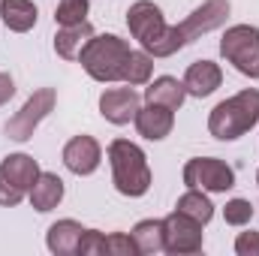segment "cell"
I'll use <instances>...</instances> for the list:
<instances>
[{"label":"cell","instance_id":"obj_7","mask_svg":"<svg viewBox=\"0 0 259 256\" xmlns=\"http://www.w3.org/2000/svg\"><path fill=\"white\" fill-rule=\"evenodd\" d=\"M181 178H184L187 187H199V190H208V193H226L235 187L232 166L217 160V157H193V160H187Z\"/></svg>","mask_w":259,"mask_h":256},{"label":"cell","instance_id":"obj_21","mask_svg":"<svg viewBox=\"0 0 259 256\" xmlns=\"http://www.w3.org/2000/svg\"><path fill=\"white\" fill-rule=\"evenodd\" d=\"M130 235L139 253H163V220H142L133 226Z\"/></svg>","mask_w":259,"mask_h":256},{"label":"cell","instance_id":"obj_2","mask_svg":"<svg viewBox=\"0 0 259 256\" xmlns=\"http://www.w3.org/2000/svg\"><path fill=\"white\" fill-rule=\"evenodd\" d=\"M259 121V91L256 88H244L235 97L217 103L208 115V133L220 142H235L244 133L256 127Z\"/></svg>","mask_w":259,"mask_h":256},{"label":"cell","instance_id":"obj_30","mask_svg":"<svg viewBox=\"0 0 259 256\" xmlns=\"http://www.w3.org/2000/svg\"><path fill=\"white\" fill-rule=\"evenodd\" d=\"M256 184H259V172H256Z\"/></svg>","mask_w":259,"mask_h":256},{"label":"cell","instance_id":"obj_3","mask_svg":"<svg viewBox=\"0 0 259 256\" xmlns=\"http://www.w3.org/2000/svg\"><path fill=\"white\" fill-rule=\"evenodd\" d=\"M109 163H112V184L121 196H145L151 190V169H148V157L145 151L130 142V139H115L106 151Z\"/></svg>","mask_w":259,"mask_h":256},{"label":"cell","instance_id":"obj_16","mask_svg":"<svg viewBox=\"0 0 259 256\" xmlns=\"http://www.w3.org/2000/svg\"><path fill=\"white\" fill-rule=\"evenodd\" d=\"M0 18L9 30L15 33H27L36 18H39V9L33 0H0Z\"/></svg>","mask_w":259,"mask_h":256},{"label":"cell","instance_id":"obj_20","mask_svg":"<svg viewBox=\"0 0 259 256\" xmlns=\"http://www.w3.org/2000/svg\"><path fill=\"white\" fill-rule=\"evenodd\" d=\"M175 211H181V214L193 217L196 223H202V226H205V223L214 217V205H211V199L199 190V187H187V193L178 199Z\"/></svg>","mask_w":259,"mask_h":256},{"label":"cell","instance_id":"obj_19","mask_svg":"<svg viewBox=\"0 0 259 256\" xmlns=\"http://www.w3.org/2000/svg\"><path fill=\"white\" fill-rule=\"evenodd\" d=\"M0 172H3L12 184H18L24 193H30V187H33L36 178H39V166H36V160L27 157V154H9V157H3Z\"/></svg>","mask_w":259,"mask_h":256},{"label":"cell","instance_id":"obj_23","mask_svg":"<svg viewBox=\"0 0 259 256\" xmlns=\"http://www.w3.org/2000/svg\"><path fill=\"white\" fill-rule=\"evenodd\" d=\"M88 9H91L88 0H61L58 9H55V24L58 27L81 24V21H88Z\"/></svg>","mask_w":259,"mask_h":256},{"label":"cell","instance_id":"obj_13","mask_svg":"<svg viewBox=\"0 0 259 256\" xmlns=\"http://www.w3.org/2000/svg\"><path fill=\"white\" fill-rule=\"evenodd\" d=\"M223 84V72L214 61H196L187 66L184 72V88H187V97H211L217 88Z\"/></svg>","mask_w":259,"mask_h":256},{"label":"cell","instance_id":"obj_25","mask_svg":"<svg viewBox=\"0 0 259 256\" xmlns=\"http://www.w3.org/2000/svg\"><path fill=\"white\" fill-rule=\"evenodd\" d=\"M106 256H139V247H136L133 235L112 232V235H106Z\"/></svg>","mask_w":259,"mask_h":256},{"label":"cell","instance_id":"obj_9","mask_svg":"<svg viewBox=\"0 0 259 256\" xmlns=\"http://www.w3.org/2000/svg\"><path fill=\"white\" fill-rule=\"evenodd\" d=\"M127 27H130V33H133V39H139L142 49H151V46L163 36V30H166L169 24H166L163 9H160L157 3H151V0H136L127 9Z\"/></svg>","mask_w":259,"mask_h":256},{"label":"cell","instance_id":"obj_12","mask_svg":"<svg viewBox=\"0 0 259 256\" xmlns=\"http://www.w3.org/2000/svg\"><path fill=\"white\" fill-rule=\"evenodd\" d=\"M133 124L139 130V136H145L151 142H160V139H166L172 133V127H175V109L160 106V103H148L145 109L136 112V121Z\"/></svg>","mask_w":259,"mask_h":256},{"label":"cell","instance_id":"obj_26","mask_svg":"<svg viewBox=\"0 0 259 256\" xmlns=\"http://www.w3.org/2000/svg\"><path fill=\"white\" fill-rule=\"evenodd\" d=\"M75 253L78 256H106V235L97 232V229H84Z\"/></svg>","mask_w":259,"mask_h":256},{"label":"cell","instance_id":"obj_17","mask_svg":"<svg viewBox=\"0 0 259 256\" xmlns=\"http://www.w3.org/2000/svg\"><path fill=\"white\" fill-rule=\"evenodd\" d=\"M81 235H84L81 223H75V220H58V223H52V226H49L46 244H49V250H52V253L69 256V253H75V250H78Z\"/></svg>","mask_w":259,"mask_h":256},{"label":"cell","instance_id":"obj_5","mask_svg":"<svg viewBox=\"0 0 259 256\" xmlns=\"http://www.w3.org/2000/svg\"><path fill=\"white\" fill-rule=\"evenodd\" d=\"M220 55L241 75L259 78V27H253V24L229 27L220 39Z\"/></svg>","mask_w":259,"mask_h":256},{"label":"cell","instance_id":"obj_27","mask_svg":"<svg viewBox=\"0 0 259 256\" xmlns=\"http://www.w3.org/2000/svg\"><path fill=\"white\" fill-rule=\"evenodd\" d=\"M21 199H24V190H21L18 184H12V181L0 172V205H3V208H15Z\"/></svg>","mask_w":259,"mask_h":256},{"label":"cell","instance_id":"obj_8","mask_svg":"<svg viewBox=\"0 0 259 256\" xmlns=\"http://www.w3.org/2000/svg\"><path fill=\"white\" fill-rule=\"evenodd\" d=\"M199 250H202V223H196L193 217L181 211H172L169 217H163V253L184 256Z\"/></svg>","mask_w":259,"mask_h":256},{"label":"cell","instance_id":"obj_22","mask_svg":"<svg viewBox=\"0 0 259 256\" xmlns=\"http://www.w3.org/2000/svg\"><path fill=\"white\" fill-rule=\"evenodd\" d=\"M151 72H154V58L142 49V52H130L127 61H124V75H121V81H127L130 88H136V84H145V81H151Z\"/></svg>","mask_w":259,"mask_h":256},{"label":"cell","instance_id":"obj_14","mask_svg":"<svg viewBox=\"0 0 259 256\" xmlns=\"http://www.w3.org/2000/svg\"><path fill=\"white\" fill-rule=\"evenodd\" d=\"M91 36H94V27L88 21L69 24V27H58V33H55V52L64 61H78V55L91 42Z\"/></svg>","mask_w":259,"mask_h":256},{"label":"cell","instance_id":"obj_1","mask_svg":"<svg viewBox=\"0 0 259 256\" xmlns=\"http://www.w3.org/2000/svg\"><path fill=\"white\" fill-rule=\"evenodd\" d=\"M229 0H205L199 9H193L181 24H172V27H166L163 30V36L151 46V49H145L151 58H172L175 52H181L184 46H190L193 39H199L202 33H211V30H217V27H223L226 24V18H229Z\"/></svg>","mask_w":259,"mask_h":256},{"label":"cell","instance_id":"obj_10","mask_svg":"<svg viewBox=\"0 0 259 256\" xmlns=\"http://www.w3.org/2000/svg\"><path fill=\"white\" fill-rule=\"evenodd\" d=\"M103 160V148L94 136H75L64 145V166L72 175H94L100 169Z\"/></svg>","mask_w":259,"mask_h":256},{"label":"cell","instance_id":"obj_15","mask_svg":"<svg viewBox=\"0 0 259 256\" xmlns=\"http://www.w3.org/2000/svg\"><path fill=\"white\" fill-rule=\"evenodd\" d=\"M184 100H187V88H184V81H178L172 75H160L145 88V103H160V106H169L178 112L184 106Z\"/></svg>","mask_w":259,"mask_h":256},{"label":"cell","instance_id":"obj_29","mask_svg":"<svg viewBox=\"0 0 259 256\" xmlns=\"http://www.w3.org/2000/svg\"><path fill=\"white\" fill-rule=\"evenodd\" d=\"M12 94H15L12 75H9V72H0V106H6V103L12 100Z\"/></svg>","mask_w":259,"mask_h":256},{"label":"cell","instance_id":"obj_6","mask_svg":"<svg viewBox=\"0 0 259 256\" xmlns=\"http://www.w3.org/2000/svg\"><path fill=\"white\" fill-rule=\"evenodd\" d=\"M55 103H58L55 88H39V91H33V94L27 97V103L9 118V124H6V136H9L12 142H27V139L33 136V130L55 112Z\"/></svg>","mask_w":259,"mask_h":256},{"label":"cell","instance_id":"obj_18","mask_svg":"<svg viewBox=\"0 0 259 256\" xmlns=\"http://www.w3.org/2000/svg\"><path fill=\"white\" fill-rule=\"evenodd\" d=\"M27 196H30V205L46 214V211H52V208L61 205V199H64V181L55 172H39L36 184L30 187Z\"/></svg>","mask_w":259,"mask_h":256},{"label":"cell","instance_id":"obj_11","mask_svg":"<svg viewBox=\"0 0 259 256\" xmlns=\"http://www.w3.org/2000/svg\"><path fill=\"white\" fill-rule=\"evenodd\" d=\"M139 109H142V97L133 88H109L100 97V115L109 124H118V127L136 121V112Z\"/></svg>","mask_w":259,"mask_h":256},{"label":"cell","instance_id":"obj_24","mask_svg":"<svg viewBox=\"0 0 259 256\" xmlns=\"http://www.w3.org/2000/svg\"><path fill=\"white\" fill-rule=\"evenodd\" d=\"M223 217H226L229 226H244V223H250V217H253V205H250L247 199H229L226 208H223Z\"/></svg>","mask_w":259,"mask_h":256},{"label":"cell","instance_id":"obj_28","mask_svg":"<svg viewBox=\"0 0 259 256\" xmlns=\"http://www.w3.org/2000/svg\"><path fill=\"white\" fill-rule=\"evenodd\" d=\"M235 253L238 256H259V232H241L235 238Z\"/></svg>","mask_w":259,"mask_h":256},{"label":"cell","instance_id":"obj_4","mask_svg":"<svg viewBox=\"0 0 259 256\" xmlns=\"http://www.w3.org/2000/svg\"><path fill=\"white\" fill-rule=\"evenodd\" d=\"M133 52L127 46V39H121V36H115V33H94L91 36V42L81 49V55H78V64L81 69L94 78V81H121V75H124V61H127V55Z\"/></svg>","mask_w":259,"mask_h":256}]
</instances>
